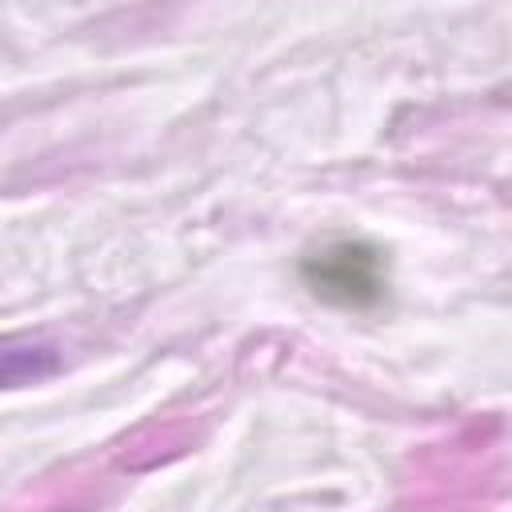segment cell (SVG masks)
Returning <instances> with one entry per match:
<instances>
[{
	"label": "cell",
	"instance_id": "cell-1",
	"mask_svg": "<svg viewBox=\"0 0 512 512\" xmlns=\"http://www.w3.org/2000/svg\"><path fill=\"white\" fill-rule=\"evenodd\" d=\"M304 280L320 300L344 304V308H364L380 296V256L364 244L340 240L304 260Z\"/></svg>",
	"mask_w": 512,
	"mask_h": 512
}]
</instances>
